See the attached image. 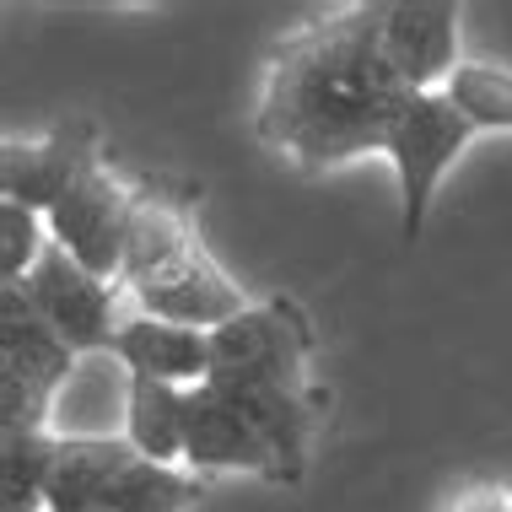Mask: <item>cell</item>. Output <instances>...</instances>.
Segmentation results:
<instances>
[{
    "label": "cell",
    "mask_w": 512,
    "mask_h": 512,
    "mask_svg": "<svg viewBox=\"0 0 512 512\" xmlns=\"http://www.w3.org/2000/svg\"><path fill=\"white\" fill-rule=\"evenodd\" d=\"M410 87L383 49V0L340 6L281 38L265 65L254 130L302 168H340L383 151Z\"/></svg>",
    "instance_id": "obj_1"
},
{
    "label": "cell",
    "mask_w": 512,
    "mask_h": 512,
    "mask_svg": "<svg viewBox=\"0 0 512 512\" xmlns=\"http://www.w3.org/2000/svg\"><path fill=\"white\" fill-rule=\"evenodd\" d=\"M98 124L92 119H65L38 141H6L0 151V195L11 205L49 216L65 200V189L98 162Z\"/></svg>",
    "instance_id": "obj_8"
},
{
    "label": "cell",
    "mask_w": 512,
    "mask_h": 512,
    "mask_svg": "<svg viewBox=\"0 0 512 512\" xmlns=\"http://www.w3.org/2000/svg\"><path fill=\"white\" fill-rule=\"evenodd\" d=\"M124 442L151 464H184V389L130 372V410Z\"/></svg>",
    "instance_id": "obj_15"
},
{
    "label": "cell",
    "mask_w": 512,
    "mask_h": 512,
    "mask_svg": "<svg viewBox=\"0 0 512 512\" xmlns=\"http://www.w3.org/2000/svg\"><path fill=\"white\" fill-rule=\"evenodd\" d=\"M383 49L410 92H448L459 71V6L453 0H383Z\"/></svg>",
    "instance_id": "obj_9"
},
{
    "label": "cell",
    "mask_w": 512,
    "mask_h": 512,
    "mask_svg": "<svg viewBox=\"0 0 512 512\" xmlns=\"http://www.w3.org/2000/svg\"><path fill=\"white\" fill-rule=\"evenodd\" d=\"M469 135H475V124L453 108L448 92H410L405 108L394 114L383 157L394 162V178H399V232H405V243L426 232L432 200L448 168L459 162V151L469 146Z\"/></svg>",
    "instance_id": "obj_4"
},
{
    "label": "cell",
    "mask_w": 512,
    "mask_h": 512,
    "mask_svg": "<svg viewBox=\"0 0 512 512\" xmlns=\"http://www.w3.org/2000/svg\"><path fill=\"white\" fill-rule=\"evenodd\" d=\"M54 432H0V512H49Z\"/></svg>",
    "instance_id": "obj_16"
},
{
    "label": "cell",
    "mask_w": 512,
    "mask_h": 512,
    "mask_svg": "<svg viewBox=\"0 0 512 512\" xmlns=\"http://www.w3.org/2000/svg\"><path fill=\"white\" fill-rule=\"evenodd\" d=\"M442 512H512V491L491 486V480H475V486H459V491H453Z\"/></svg>",
    "instance_id": "obj_20"
},
{
    "label": "cell",
    "mask_w": 512,
    "mask_h": 512,
    "mask_svg": "<svg viewBox=\"0 0 512 512\" xmlns=\"http://www.w3.org/2000/svg\"><path fill=\"white\" fill-rule=\"evenodd\" d=\"M114 356L135 378H157L173 389H200L211 378V335L184 324H162V318H130L114 335Z\"/></svg>",
    "instance_id": "obj_14"
},
{
    "label": "cell",
    "mask_w": 512,
    "mask_h": 512,
    "mask_svg": "<svg viewBox=\"0 0 512 512\" xmlns=\"http://www.w3.org/2000/svg\"><path fill=\"white\" fill-rule=\"evenodd\" d=\"M227 399L232 410L270 442L281 480H302L308 464V432H313V405L302 389H281V383H243V378H205Z\"/></svg>",
    "instance_id": "obj_12"
},
{
    "label": "cell",
    "mask_w": 512,
    "mask_h": 512,
    "mask_svg": "<svg viewBox=\"0 0 512 512\" xmlns=\"http://www.w3.org/2000/svg\"><path fill=\"white\" fill-rule=\"evenodd\" d=\"M124 410H130V367L114 351L76 356V372L65 378L54 399V437H124Z\"/></svg>",
    "instance_id": "obj_13"
},
{
    "label": "cell",
    "mask_w": 512,
    "mask_h": 512,
    "mask_svg": "<svg viewBox=\"0 0 512 512\" xmlns=\"http://www.w3.org/2000/svg\"><path fill=\"white\" fill-rule=\"evenodd\" d=\"M27 302L38 308V318L71 345L76 356L92 351H114V281H98L92 270H81L60 243L44 248V259L33 265V275L22 281Z\"/></svg>",
    "instance_id": "obj_7"
},
{
    "label": "cell",
    "mask_w": 512,
    "mask_h": 512,
    "mask_svg": "<svg viewBox=\"0 0 512 512\" xmlns=\"http://www.w3.org/2000/svg\"><path fill=\"white\" fill-rule=\"evenodd\" d=\"M124 286L141 302L146 318L184 329H221L232 324L248 302L243 286L216 265V254L200 243L195 216L184 200H168L157 189H135L130 243H124Z\"/></svg>",
    "instance_id": "obj_2"
},
{
    "label": "cell",
    "mask_w": 512,
    "mask_h": 512,
    "mask_svg": "<svg viewBox=\"0 0 512 512\" xmlns=\"http://www.w3.org/2000/svg\"><path fill=\"white\" fill-rule=\"evenodd\" d=\"M308 356H313V324L297 302H259L243 308L232 324L211 329V378H243V383H281V389L308 394Z\"/></svg>",
    "instance_id": "obj_5"
},
{
    "label": "cell",
    "mask_w": 512,
    "mask_h": 512,
    "mask_svg": "<svg viewBox=\"0 0 512 512\" xmlns=\"http://www.w3.org/2000/svg\"><path fill=\"white\" fill-rule=\"evenodd\" d=\"M130 211L135 189L119 184L103 168V157L65 189V200L44 216L49 238L76 259L81 270H92L98 281H119L124 275V243H130Z\"/></svg>",
    "instance_id": "obj_6"
},
{
    "label": "cell",
    "mask_w": 512,
    "mask_h": 512,
    "mask_svg": "<svg viewBox=\"0 0 512 512\" xmlns=\"http://www.w3.org/2000/svg\"><path fill=\"white\" fill-rule=\"evenodd\" d=\"M49 221L27 205H0V281H27L49 248Z\"/></svg>",
    "instance_id": "obj_19"
},
{
    "label": "cell",
    "mask_w": 512,
    "mask_h": 512,
    "mask_svg": "<svg viewBox=\"0 0 512 512\" xmlns=\"http://www.w3.org/2000/svg\"><path fill=\"white\" fill-rule=\"evenodd\" d=\"M184 469L195 475H265L281 480V464H275L270 442L243 421L238 410L221 399L211 383L200 389H184Z\"/></svg>",
    "instance_id": "obj_10"
},
{
    "label": "cell",
    "mask_w": 512,
    "mask_h": 512,
    "mask_svg": "<svg viewBox=\"0 0 512 512\" xmlns=\"http://www.w3.org/2000/svg\"><path fill=\"white\" fill-rule=\"evenodd\" d=\"M141 453L124 437H60L49 469V512H114L119 475Z\"/></svg>",
    "instance_id": "obj_11"
},
{
    "label": "cell",
    "mask_w": 512,
    "mask_h": 512,
    "mask_svg": "<svg viewBox=\"0 0 512 512\" xmlns=\"http://www.w3.org/2000/svg\"><path fill=\"white\" fill-rule=\"evenodd\" d=\"M76 351L38 318L22 281H0V432H49Z\"/></svg>",
    "instance_id": "obj_3"
},
{
    "label": "cell",
    "mask_w": 512,
    "mask_h": 512,
    "mask_svg": "<svg viewBox=\"0 0 512 512\" xmlns=\"http://www.w3.org/2000/svg\"><path fill=\"white\" fill-rule=\"evenodd\" d=\"M200 491H205V480L200 475H184L178 464L135 459L119 475L114 512H189V502H200Z\"/></svg>",
    "instance_id": "obj_17"
},
{
    "label": "cell",
    "mask_w": 512,
    "mask_h": 512,
    "mask_svg": "<svg viewBox=\"0 0 512 512\" xmlns=\"http://www.w3.org/2000/svg\"><path fill=\"white\" fill-rule=\"evenodd\" d=\"M448 98L475 130H512V71L502 65L464 60L448 81Z\"/></svg>",
    "instance_id": "obj_18"
}]
</instances>
